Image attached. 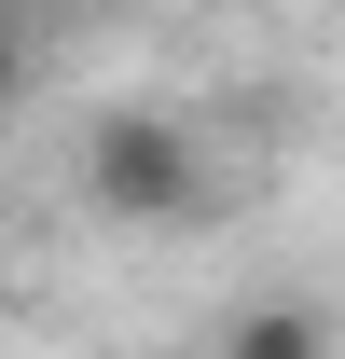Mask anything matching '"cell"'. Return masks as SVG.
Returning <instances> with one entry per match:
<instances>
[{"label": "cell", "instance_id": "6da1fadb", "mask_svg": "<svg viewBox=\"0 0 345 359\" xmlns=\"http://www.w3.org/2000/svg\"><path fill=\"white\" fill-rule=\"evenodd\" d=\"M83 194L111 222H180V208L208 194V166H194V138H180L166 111H111V125L83 138Z\"/></svg>", "mask_w": 345, "mask_h": 359}, {"label": "cell", "instance_id": "7a4b0ae2", "mask_svg": "<svg viewBox=\"0 0 345 359\" xmlns=\"http://www.w3.org/2000/svg\"><path fill=\"white\" fill-rule=\"evenodd\" d=\"M221 359H332V318L318 304H249L235 332H221Z\"/></svg>", "mask_w": 345, "mask_h": 359}]
</instances>
